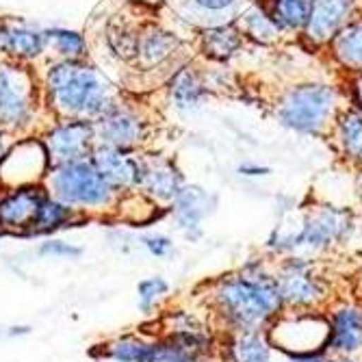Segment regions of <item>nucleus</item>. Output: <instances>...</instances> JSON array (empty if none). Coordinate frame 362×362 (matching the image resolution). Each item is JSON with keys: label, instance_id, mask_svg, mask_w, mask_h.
<instances>
[{"label": "nucleus", "instance_id": "8", "mask_svg": "<svg viewBox=\"0 0 362 362\" xmlns=\"http://www.w3.org/2000/svg\"><path fill=\"white\" fill-rule=\"evenodd\" d=\"M327 317V354L358 356L362 354V302L358 298L334 300L325 308Z\"/></svg>", "mask_w": 362, "mask_h": 362}, {"label": "nucleus", "instance_id": "37", "mask_svg": "<svg viewBox=\"0 0 362 362\" xmlns=\"http://www.w3.org/2000/svg\"><path fill=\"white\" fill-rule=\"evenodd\" d=\"M354 298H358L360 302H362V267H360V272L356 274V278H354Z\"/></svg>", "mask_w": 362, "mask_h": 362}, {"label": "nucleus", "instance_id": "39", "mask_svg": "<svg viewBox=\"0 0 362 362\" xmlns=\"http://www.w3.org/2000/svg\"><path fill=\"white\" fill-rule=\"evenodd\" d=\"M5 156V141H3V135H0V158Z\"/></svg>", "mask_w": 362, "mask_h": 362}, {"label": "nucleus", "instance_id": "31", "mask_svg": "<svg viewBox=\"0 0 362 362\" xmlns=\"http://www.w3.org/2000/svg\"><path fill=\"white\" fill-rule=\"evenodd\" d=\"M40 254L42 256H57V258H78L83 254V250L72 245V243L52 239V241H46L40 245Z\"/></svg>", "mask_w": 362, "mask_h": 362}, {"label": "nucleus", "instance_id": "30", "mask_svg": "<svg viewBox=\"0 0 362 362\" xmlns=\"http://www.w3.org/2000/svg\"><path fill=\"white\" fill-rule=\"evenodd\" d=\"M245 28H247L250 35H254L256 40H262V42L276 37L278 30H280V26L274 22V18L267 16L262 9H252L245 16Z\"/></svg>", "mask_w": 362, "mask_h": 362}, {"label": "nucleus", "instance_id": "1", "mask_svg": "<svg viewBox=\"0 0 362 362\" xmlns=\"http://www.w3.org/2000/svg\"><path fill=\"white\" fill-rule=\"evenodd\" d=\"M209 306L223 334L267 330L284 310L274 267L265 258H250L239 272L211 282Z\"/></svg>", "mask_w": 362, "mask_h": 362}, {"label": "nucleus", "instance_id": "9", "mask_svg": "<svg viewBox=\"0 0 362 362\" xmlns=\"http://www.w3.org/2000/svg\"><path fill=\"white\" fill-rule=\"evenodd\" d=\"M33 85L22 68L0 65V124L18 126L30 115Z\"/></svg>", "mask_w": 362, "mask_h": 362}, {"label": "nucleus", "instance_id": "14", "mask_svg": "<svg viewBox=\"0 0 362 362\" xmlns=\"http://www.w3.org/2000/svg\"><path fill=\"white\" fill-rule=\"evenodd\" d=\"M217 351L223 362H274L276 356L265 330L226 332Z\"/></svg>", "mask_w": 362, "mask_h": 362}, {"label": "nucleus", "instance_id": "27", "mask_svg": "<svg viewBox=\"0 0 362 362\" xmlns=\"http://www.w3.org/2000/svg\"><path fill=\"white\" fill-rule=\"evenodd\" d=\"M339 128L345 154L354 160H362V115L354 111L345 113Z\"/></svg>", "mask_w": 362, "mask_h": 362}, {"label": "nucleus", "instance_id": "36", "mask_svg": "<svg viewBox=\"0 0 362 362\" xmlns=\"http://www.w3.org/2000/svg\"><path fill=\"white\" fill-rule=\"evenodd\" d=\"M321 362H360V360H356V356H330L327 354Z\"/></svg>", "mask_w": 362, "mask_h": 362}, {"label": "nucleus", "instance_id": "25", "mask_svg": "<svg viewBox=\"0 0 362 362\" xmlns=\"http://www.w3.org/2000/svg\"><path fill=\"white\" fill-rule=\"evenodd\" d=\"M334 54L349 68H362V22L349 24L334 40Z\"/></svg>", "mask_w": 362, "mask_h": 362}, {"label": "nucleus", "instance_id": "35", "mask_svg": "<svg viewBox=\"0 0 362 362\" xmlns=\"http://www.w3.org/2000/svg\"><path fill=\"white\" fill-rule=\"evenodd\" d=\"M325 356L321 354H315V356H286L284 362H321Z\"/></svg>", "mask_w": 362, "mask_h": 362}, {"label": "nucleus", "instance_id": "16", "mask_svg": "<svg viewBox=\"0 0 362 362\" xmlns=\"http://www.w3.org/2000/svg\"><path fill=\"white\" fill-rule=\"evenodd\" d=\"M91 163L103 178L117 191V189H133L139 180V160L124 154V150L100 146L93 152Z\"/></svg>", "mask_w": 362, "mask_h": 362}, {"label": "nucleus", "instance_id": "22", "mask_svg": "<svg viewBox=\"0 0 362 362\" xmlns=\"http://www.w3.org/2000/svg\"><path fill=\"white\" fill-rule=\"evenodd\" d=\"M178 46V40L172 33H165L156 26L144 30V35L139 37V48L137 54L141 57L144 65H156L160 61H165Z\"/></svg>", "mask_w": 362, "mask_h": 362}, {"label": "nucleus", "instance_id": "5", "mask_svg": "<svg viewBox=\"0 0 362 362\" xmlns=\"http://www.w3.org/2000/svg\"><path fill=\"white\" fill-rule=\"evenodd\" d=\"M325 310H282L265 330L272 347L286 356H327Z\"/></svg>", "mask_w": 362, "mask_h": 362}, {"label": "nucleus", "instance_id": "19", "mask_svg": "<svg viewBox=\"0 0 362 362\" xmlns=\"http://www.w3.org/2000/svg\"><path fill=\"white\" fill-rule=\"evenodd\" d=\"M100 347V351L93 349L91 354L113 362H154L156 356V341H148L137 334L117 337Z\"/></svg>", "mask_w": 362, "mask_h": 362}, {"label": "nucleus", "instance_id": "42", "mask_svg": "<svg viewBox=\"0 0 362 362\" xmlns=\"http://www.w3.org/2000/svg\"><path fill=\"white\" fill-rule=\"evenodd\" d=\"M0 237H3V230H0Z\"/></svg>", "mask_w": 362, "mask_h": 362}, {"label": "nucleus", "instance_id": "41", "mask_svg": "<svg viewBox=\"0 0 362 362\" xmlns=\"http://www.w3.org/2000/svg\"><path fill=\"white\" fill-rule=\"evenodd\" d=\"M358 91H360V98H362V81L358 83Z\"/></svg>", "mask_w": 362, "mask_h": 362}, {"label": "nucleus", "instance_id": "4", "mask_svg": "<svg viewBox=\"0 0 362 362\" xmlns=\"http://www.w3.org/2000/svg\"><path fill=\"white\" fill-rule=\"evenodd\" d=\"M48 191L54 200L76 211H103L113 204L115 189L103 178L91 160L59 163L48 176Z\"/></svg>", "mask_w": 362, "mask_h": 362}, {"label": "nucleus", "instance_id": "28", "mask_svg": "<svg viewBox=\"0 0 362 362\" xmlns=\"http://www.w3.org/2000/svg\"><path fill=\"white\" fill-rule=\"evenodd\" d=\"M137 293H139V310L150 315L156 310V306L168 298L170 293V284L165 278H146L137 284Z\"/></svg>", "mask_w": 362, "mask_h": 362}, {"label": "nucleus", "instance_id": "2", "mask_svg": "<svg viewBox=\"0 0 362 362\" xmlns=\"http://www.w3.org/2000/svg\"><path fill=\"white\" fill-rule=\"evenodd\" d=\"M52 105L65 115H105L109 105V83L89 65L63 61L50 68L46 78Z\"/></svg>", "mask_w": 362, "mask_h": 362}, {"label": "nucleus", "instance_id": "38", "mask_svg": "<svg viewBox=\"0 0 362 362\" xmlns=\"http://www.w3.org/2000/svg\"><path fill=\"white\" fill-rule=\"evenodd\" d=\"M28 332V327H11V337H16V334H26Z\"/></svg>", "mask_w": 362, "mask_h": 362}, {"label": "nucleus", "instance_id": "13", "mask_svg": "<svg viewBox=\"0 0 362 362\" xmlns=\"http://www.w3.org/2000/svg\"><path fill=\"white\" fill-rule=\"evenodd\" d=\"M93 128L85 119L65 122L48 135V156L59 163L83 160L89 154Z\"/></svg>", "mask_w": 362, "mask_h": 362}, {"label": "nucleus", "instance_id": "11", "mask_svg": "<svg viewBox=\"0 0 362 362\" xmlns=\"http://www.w3.org/2000/svg\"><path fill=\"white\" fill-rule=\"evenodd\" d=\"M46 195L48 193L37 185L16 187L9 193L0 195V230L28 235L30 223Z\"/></svg>", "mask_w": 362, "mask_h": 362}, {"label": "nucleus", "instance_id": "33", "mask_svg": "<svg viewBox=\"0 0 362 362\" xmlns=\"http://www.w3.org/2000/svg\"><path fill=\"white\" fill-rule=\"evenodd\" d=\"M195 5H200L206 11H223L228 7H233L237 0H193Z\"/></svg>", "mask_w": 362, "mask_h": 362}, {"label": "nucleus", "instance_id": "34", "mask_svg": "<svg viewBox=\"0 0 362 362\" xmlns=\"http://www.w3.org/2000/svg\"><path fill=\"white\" fill-rule=\"evenodd\" d=\"M239 174L250 176V178H258V176H269L272 170L269 168H262V165H252V163H245V165L239 168Z\"/></svg>", "mask_w": 362, "mask_h": 362}, {"label": "nucleus", "instance_id": "12", "mask_svg": "<svg viewBox=\"0 0 362 362\" xmlns=\"http://www.w3.org/2000/svg\"><path fill=\"white\" fill-rule=\"evenodd\" d=\"M137 187L154 202H174L180 189L185 187V180L172 160L150 156L139 160Z\"/></svg>", "mask_w": 362, "mask_h": 362}, {"label": "nucleus", "instance_id": "18", "mask_svg": "<svg viewBox=\"0 0 362 362\" xmlns=\"http://www.w3.org/2000/svg\"><path fill=\"white\" fill-rule=\"evenodd\" d=\"M98 133H100V139L105 146L126 150L130 146H135L137 141H141L144 128L135 115H130L122 109H109L103 115L100 124H98Z\"/></svg>", "mask_w": 362, "mask_h": 362}, {"label": "nucleus", "instance_id": "15", "mask_svg": "<svg viewBox=\"0 0 362 362\" xmlns=\"http://www.w3.org/2000/svg\"><path fill=\"white\" fill-rule=\"evenodd\" d=\"M217 206V197L204 191L202 187H182L180 193L174 200V219L180 230H185V235L189 239H197L200 233V223L204 217L213 213Z\"/></svg>", "mask_w": 362, "mask_h": 362}, {"label": "nucleus", "instance_id": "26", "mask_svg": "<svg viewBox=\"0 0 362 362\" xmlns=\"http://www.w3.org/2000/svg\"><path fill=\"white\" fill-rule=\"evenodd\" d=\"M274 22L284 28H300L308 20L306 0H274Z\"/></svg>", "mask_w": 362, "mask_h": 362}, {"label": "nucleus", "instance_id": "24", "mask_svg": "<svg viewBox=\"0 0 362 362\" xmlns=\"http://www.w3.org/2000/svg\"><path fill=\"white\" fill-rule=\"evenodd\" d=\"M202 44H204V52L209 57L226 61L228 57H233L239 50L241 37L233 26H213V28L204 30Z\"/></svg>", "mask_w": 362, "mask_h": 362}, {"label": "nucleus", "instance_id": "32", "mask_svg": "<svg viewBox=\"0 0 362 362\" xmlns=\"http://www.w3.org/2000/svg\"><path fill=\"white\" fill-rule=\"evenodd\" d=\"M144 245L146 250L156 256V258H163V256H168L174 247L172 239L165 237V235H150V237H144Z\"/></svg>", "mask_w": 362, "mask_h": 362}, {"label": "nucleus", "instance_id": "7", "mask_svg": "<svg viewBox=\"0 0 362 362\" xmlns=\"http://www.w3.org/2000/svg\"><path fill=\"white\" fill-rule=\"evenodd\" d=\"M334 107V91L325 85H302L291 89L278 109L284 126L300 133H317Z\"/></svg>", "mask_w": 362, "mask_h": 362}, {"label": "nucleus", "instance_id": "23", "mask_svg": "<svg viewBox=\"0 0 362 362\" xmlns=\"http://www.w3.org/2000/svg\"><path fill=\"white\" fill-rule=\"evenodd\" d=\"M206 89L193 70H180L172 81V100L180 111H193L200 107Z\"/></svg>", "mask_w": 362, "mask_h": 362}, {"label": "nucleus", "instance_id": "10", "mask_svg": "<svg viewBox=\"0 0 362 362\" xmlns=\"http://www.w3.org/2000/svg\"><path fill=\"white\" fill-rule=\"evenodd\" d=\"M48 150L42 144L26 141L0 158V180L11 187L35 185L48 165Z\"/></svg>", "mask_w": 362, "mask_h": 362}, {"label": "nucleus", "instance_id": "20", "mask_svg": "<svg viewBox=\"0 0 362 362\" xmlns=\"http://www.w3.org/2000/svg\"><path fill=\"white\" fill-rule=\"evenodd\" d=\"M46 46V33L30 30L24 26H0V50L18 57L30 59L37 57Z\"/></svg>", "mask_w": 362, "mask_h": 362}, {"label": "nucleus", "instance_id": "3", "mask_svg": "<svg viewBox=\"0 0 362 362\" xmlns=\"http://www.w3.org/2000/svg\"><path fill=\"white\" fill-rule=\"evenodd\" d=\"M284 310H325L334 302L332 282L315 258L288 254L274 267Z\"/></svg>", "mask_w": 362, "mask_h": 362}, {"label": "nucleus", "instance_id": "21", "mask_svg": "<svg viewBox=\"0 0 362 362\" xmlns=\"http://www.w3.org/2000/svg\"><path fill=\"white\" fill-rule=\"evenodd\" d=\"M74 221H78L76 209L54 200L52 195H46L44 202L37 209L35 219H33V223H30L28 235H48V233H52V230L72 226Z\"/></svg>", "mask_w": 362, "mask_h": 362}, {"label": "nucleus", "instance_id": "6", "mask_svg": "<svg viewBox=\"0 0 362 362\" xmlns=\"http://www.w3.org/2000/svg\"><path fill=\"white\" fill-rule=\"evenodd\" d=\"M356 233V217L349 209L323 204L310 209L302 217L298 254L315 258L332 252L334 247L347 245Z\"/></svg>", "mask_w": 362, "mask_h": 362}, {"label": "nucleus", "instance_id": "29", "mask_svg": "<svg viewBox=\"0 0 362 362\" xmlns=\"http://www.w3.org/2000/svg\"><path fill=\"white\" fill-rule=\"evenodd\" d=\"M46 40L54 42V48L59 50V54L68 57V59H76L85 52V40L74 30L54 28V30L46 33Z\"/></svg>", "mask_w": 362, "mask_h": 362}, {"label": "nucleus", "instance_id": "17", "mask_svg": "<svg viewBox=\"0 0 362 362\" xmlns=\"http://www.w3.org/2000/svg\"><path fill=\"white\" fill-rule=\"evenodd\" d=\"M351 11V0H313L308 5L306 28L317 42L330 40Z\"/></svg>", "mask_w": 362, "mask_h": 362}, {"label": "nucleus", "instance_id": "40", "mask_svg": "<svg viewBox=\"0 0 362 362\" xmlns=\"http://www.w3.org/2000/svg\"><path fill=\"white\" fill-rule=\"evenodd\" d=\"M358 191H360V195H362V174L358 176Z\"/></svg>", "mask_w": 362, "mask_h": 362}]
</instances>
